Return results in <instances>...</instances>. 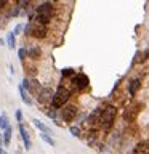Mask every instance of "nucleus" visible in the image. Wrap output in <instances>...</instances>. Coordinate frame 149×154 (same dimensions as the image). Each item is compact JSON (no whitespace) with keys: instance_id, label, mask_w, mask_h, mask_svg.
Wrapping results in <instances>:
<instances>
[{"instance_id":"obj_9","label":"nucleus","mask_w":149,"mask_h":154,"mask_svg":"<svg viewBox=\"0 0 149 154\" xmlns=\"http://www.w3.org/2000/svg\"><path fill=\"white\" fill-rule=\"evenodd\" d=\"M51 98H53V91L50 88H43L42 93L38 95V101L40 103H51Z\"/></svg>"},{"instance_id":"obj_11","label":"nucleus","mask_w":149,"mask_h":154,"mask_svg":"<svg viewBox=\"0 0 149 154\" xmlns=\"http://www.w3.org/2000/svg\"><path fill=\"white\" fill-rule=\"evenodd\" d=\"M19 95H21V100H23L26 104H32V96L23 88V85H19Z\"/></svg>"},{"instance_id":"obj_25","label":"nucleus","mask_w":149,"mask_h":154,"mask_svg":"<svg viewBox=\"0 0 149 154\" xmlns=\"http://www.w3.org/2000/svg\"><path fill=\"white\" fill-rule=\"evenodd\" d=\"M5 7V0H0V8H3Z\"/></svg>"},{"instance_id":"obj_15","label":"nucleus","mask_w":149,"mask_h":154,"mask_svg":"<svg viewBox=\"0 0 149 154\" xmlns=\"http://www.w3.org/2000/svg\"><path fill=\"white\" fill-rule=\"evenodd\" d=\"M3 144L5 146H8L10 143H11V127H8L7 130H3Z\"/></svg>"},{"instance_id":"obj_27","label":"nucleus","mask_w":149,"mask_h":154,"mask_svg":"<svg viewBox=\"0 0 149 154\" xmlns=\"http://www.w3.org/2000/svg\"><path fill=\"white\" fill-rule=\"evenodd\" d=\"M2 143H3V137L0 135V144H2Z\"/></svg>"},{"instance_id":"obj_23","label":"nucleus","mask_w":149,"mask_h":154,"mask_svg":"<svg viewBox=\"0 0 149 154\" xmlns=\"http://www.w3.org/2000/svg\"><path fill=\"white\" fill-rule=\"evenodd\" d=\"M71 133L74 135V137H79V135H80V130L77 128V127H71Z\"/></svg>"},{"instance_id":"obj_10","label":"nucleus","mask_w":149,"mask_h":154,"mask_svg":"<svg viewBox=\"0 0 149 154\" xmlns=\"http://www.w3.org/2000/svg\"><path fill=\"white\" fill-rule=\"evenodd\" d=\"M32 124L35 125V127H37L38 130H40V132H42L43 135H50V133H51L50 127H48V125H45L43 122H40V120H38V119H34V120H32Z\"/></svg>"},{"instance_id":"obj_16","label":"nucleus","mask_w":149,"mask_h":154,"mask_svg":"<svg viewBox=\"0 0 149 154\" xmlns=\"http://www.w3.org/2000/svg\"><path fill=\"white\" fill-rule=\"evenodd\" d=\"M7 45L10 48H14V45H16V35H14L13 32H8V35H7Z\"/></svg>"},{"instance_id":"obj_20","label":"nucleus","mask_w":149,"mask_h":154,"mask_svg":"<svg viewBox=\"0 0 149 154\" xmlns=\"http://www.w3.org/2000/svg\"><path fill=\"white\" fill-rule=\"evenodd\" d=\"M47 114H48V117H50V119H53V120L56 119V109H53V108H51V109H48V111H47Z\"/></svg>"},{"instance_id":"obj_17","label":"nucleus","mask_w":149,"mask_h":154,"mask_svg":"<svg viewBox=\"0 0 149 154\" xmlns=\"http://www.w3.org/2000/svg\"><path fill=\"white\" fill-rule=\"evenodd\" d=\"M10 127V124H8V117H7V114H2L0 116V130H7Z\"/></svg>"},{"instance_id":"obj_3","label":"nucleus","mask_w":149,"mask_h":154,"mask_svg":"<svg viewBox=\"0 0 149 154\" xmlns=\"http://www.w3.org/2000/svg\"><path fill=\"white\" fill-rule=\"evenodd\" d=\"M23 88L27 91L29 95H40L42 93V90H43V87L40 85V82H38L37 79H34V77H26V79L23 80Z\"/></svg>"},{"instance_id":"obj_2","label":"nucleus","mask_w":149,"mask_h":154,"mask_svg":"<svg viewBox=\"0 0 149 154\" xmlns=\"http://www.w3.org/2000/svg\"><path fill=\"white\" fill-rule=\"evenodd\" d=\"M24 34H26V35H31L34 38H38V40H42V38L47 37L48 27L47 26H40V24H35V23H29L27 26L24 27Z\"/></svg>"},{"instance_id":"obj_5","label":"nucleus","mask_w":149,"mask_h":154,"mask_svg":"<svg viewBox=\"0 0 149 154\" xmlns=\"http://www.w3.org/2000/svg\"><path fill=\"white\" fill-rule=\"evenodd\" d=\"M61 117L64 122H72L75 117H77V108L74 104H66L64 108H61Z\"/></svg>"},{"instance_id":"obj_26","label":"nucleus","mask_w":149,"mask_h":154,"mask_svg":"<svg viewBox=\"0 0 149 154\" xmlns=\"http://www.w3.org/2000/svg\"><path fill=\"white\" fill-rule=\"evenodd\" d=\"M0 154H7V151H5V149H2V146H0Z\"/></svg>"},{"instance_id":"obj_18","label":"nucleus","mask_w":149,"mask_h":154,"mask_svg":"<svg viewBox=\"0 0 149 154\" xmlns=\"http://www.w3.org/2000/svg\"><path fill=\"white\" fill-rule=\"evenodd\" d=\"M61 74H62V77H71V79H72V77L75 75V71L74 69H62Z\"/></svg>"},{"instance_id":"obj_8","label":"nucleus","mask_w":149,"mask_h":154,"mask_svg":"<svg viewBox=\"0 0 149 154\" xmlns=\"http://www.w3.org/2000/svg\"><path fill=\"white\" fill-rule=\"evenodd\" d=\"M139 87H141V80H139V77H135V79L130 80V84H128V93H130V96H133L135 93H136Z\"/></svg>"},{"instance_id":"obj_19","label":"nucleus","mask_w":149,"mask_h":154,"mask_svg":"<svg viewBox=\"0 0 149 154\" xmlns=\"http://www.w3.org/2000/svg\"><path fill=\"white\" fill-rule=\"evenodd\" d=\"M42 140H43L47 144H50V146H55V141H53V138L50 137V135H43V133H42Z\"/></svg>"},{"instance_id":"obj_6","label":"nucleus","mask_w":149,"mask_h":154,"mask_svg":"<svg viewBox=\"0 0 149 154\" xmlns=\"http://www.w3.org/2000/svg\"><path fill=\"white\" fill-rule=\"evenodd\" d=\"M55 13V5L51 2H43L37 7L35 10V14H45V16H53Z\"/></svg>"},{"instance_id":"obj_21","label":"nucleus","mask_w":149,"mask_h":154,"mask_svg":"<svg viewBox=\"0 0 149 154\" xmlns=\"http://www.w3.org/2000/svg\"><path fill=\"white\" fill-rule=\"evenodd\" d=\"M16 120L19 124H23V112H21V109H16Z\"/></svg>"},{"instance_id":"obj_12","label":"nucleus","mask_w":149,"mask_h":154,"mask_svg":"<svg viewBox=\"0 0 149 154\" xmlns=\"http://www.w3.org/2000/svg\"><path fill=\"white\" fill-rule=\"evenodd\" d=\"M149 154V141H144V143H139L136 149H135V154Z\"/></svg>"},{"instance_id":"obj_13","label":"nucleus","mask_w":149,"mask_h":154,"mask_svg":"<svg viewBox=\"0 0 149 154\" xmlns=\"http://www.w3.org/2000/svg\"><path fill=\"white\" fill-rule=\"evenodd\" d=\"M147 56H149V51H138L136 53V56H135V60H133V64H138V63H144L147 60Z\"/></svg>"},{"instance_id":"obj_24","label":"nucleus","mask_w":149,"mask_h":154,"mask_svg":"<svg viewBox=\"0 0 149 154\" xmlns=\"http://www.w3.org/2000/svg\"><path fill=\"white\" fill-rule=\"evenodd\" d=\"M23 27H24V26H23V24H18V26H16V27H14V31H13V34H14V35H16V34H18V32H21V31H23Z\"/></svg>"},{"instance_id":"obj_7","label":"nucleus","mask_w":149,"mask_h":154,"mask_svg":"<svg viewBox=\"0 0 149 154\" xmlns=\"http://www.w3.org/2000/svg\"><path fill=\"white\" fill-rule=\"evenodd\" d=\"M19 135H21V138H23V141H24V148L26 149H31V138H29V135L26 132V127H24L23 124H19Z\"/></svg>"},{"instance_id":"obj_22","label":"nucleus","mask_w":149,"mask_h":154,"mask_svg":"<svg viewBox=\"0 0 149 154\" xmlns=\"http://www.w3.org/2000/svg\"><path fill=\"white\" fill-rule=\"evenodd\" d=\"M19 58H21V60H24V58H26V55H27V51H26V48H19Z\"/></svg>"},{"instance_id":"obj_4","label":"nucleus","mask_w":149,"mask_h":154,"mask_svg":"<svg viewBox=\"0 0 149 154\" xmlns=\"http://www.w3.org/2000/svg\"><path fill=\"white\" fill-rule=\"evenodd\" d=\"M71 82H72V88H74V90H85L87 87L90 85L88 77L84 75V74H75L71 79Z\"/></svg>"},{"instance_id":"obj_14","label":"nucleus","mask_w":149,"mask_h":154,"mask_svg":"<svg viewBox=\"0 0 149 154\" xmlns=\"http://www.w3.org/2000/svg\"><path fill=\"white\" fill-rule=\"evenodd\" d=\"M40 55H42V51H40V48H38V47H32V48H29V50H27V56H31L32 60L40 58Z\"/></svg>"},{"instance_id":"obj_1","label":"nucleus","mask_w":149,"mask_h":154,"mask_svg":"<svg viewBox=\"0 0 149 154\" xmlns=\"http://www.w3.org/2000/svg\"><path fill=\"white\" fill-rule=\"evenodd\" d=\"M69 96H71V90L67 88V87L64 85H59L56 88L55 91V95H53V98H51V108L53 109H61V108H64V106L67 104V100H69Z\"/></svg>"}]
</instances>
